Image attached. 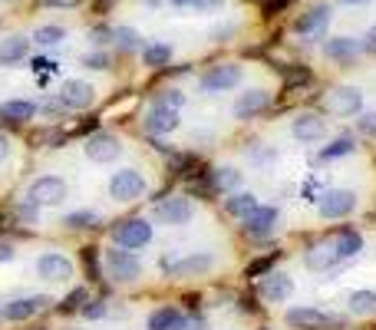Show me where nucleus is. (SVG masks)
<instances>
[{
	"instance_id": "37998d69",
	"label": "nucleus",
	"mask_w": 376,
	"mask_h": 330,
	"mask_svg": "<svg viewBox=\"0 0 376 330\" xmlns=\"http://www.w3.org/2000/svg\"><path fill=\"white\" fill-rule=\"evenodd\" d=\"M360 132H366V136L376 139V112H366L363 119H360Z\"/></svg>"
},
{
	"instance_id": "0eeeda50",
	"label": "nucleus",
	"mask_w": 376,
	"mask_h": 330,
	"mask_svg": "<svg viewBox=\"0 0 376 330\" xmlns=\"http://www.w3.org/2000/svg\"><path fill=\"white\" fill-rule=\"evenodd\" d=\"M83 152H86V159H93V162L106 165V162H116L119 155H122V143H119V136H112V132H93L86 139V145H83Z\"/></svg>"
},
{
	"instance_id": "49530a36",
	"label": "nucleus",
	"mask_w": 376,
	"mask_h": 330,
	"mask_svg": "<svg viewBox=\"0 0 376 330\" xmlns=\"http://www.w3.org/2000/svg\"><path fill=\"white\" fill-rule=\"evenodd\" d=\"M363 40H366V50H370V53H376V27H370V30H366V37H363Z\"/></svg>"
},
{
	"instance_id": "393cba45",
	"label": "nucleus",
	"mask_w": 376,
	"mask_h": 330,
	"mask_svg": "<svg viewBox=\"0 0 376 330\" xmlns=\"http://www.w3.org/2000/svg\"><path fill=\"white\" fill-rule=\"evenodd\" d=\"M142 63L152 66V70H162V66L172 63V46L155 40V44H145L142 46Z\"/></svg>"
},
{
	"instance_id": "473e14b6",
	"label": "nucleus",
	"mask_w": 376,
	"mask_h": 330,
	"mask_svg": "<svg viewBox=\"0 0 376 330\" xmlns=\"http://www.w3.org/2000/svg\"><path fill=\"white\" fill-rule=\"evenodd\" d=\"M112 40H116V46L122 50V53L139 50V33L132 30V27H119V30H112Z\"/></svg>"
},
{
	"instance_id": "c85d7f7f",
	"label": "nucleus",
	"mask_w": 376,
	"mask_h": 330,
	"mask_svg": "<svg viewBox=\"0 0 376 330\" xmlns=\"http://www.w3.org/2000/svg\"><path fill=\"white\" fill-rule=\"evenodd\" d=\"M179 317H182V314H179V308H172V304H169V308L152 310L149 314V330H172Z\"/></svg>"
},
{
	"instance_id": "5701e85b",
	"label": "nucleus",
	"mask_w": 376,
	"mask_h": 330,
	"mask_svg": "<svg viewBox=\"0 0 376 330\" xmlns=\"http://www.w3.org/2000/svg\"><path fill=\"white\" fill-rule=\"evenodd\" d=\"M337 261H340V254H337V248H333L330 242L313 244L311 251H307V258H304V264H307L311 271H330Z\"/></svg>"
},
{
	"instance_id": "bb28decb",
	"label": "nucleus",
	"mask_w": 376,
	"mask_h": 330,
	"mask_svg": "<svg viewBox=\"0 0 376 330\" xmlns=\"http://www.w3.org/2000/svg\"><path fill=\"white\" fill-rule=\"evenodd\" d=\"M258 205H261V202H258V195H254V192H238V195H231L225 202V211L231 215V218H245L247 211H254Z\"/></svg>"
},
{
	"instance_id": "72a5a7b5",
	"label": "nucleus",
	"mask_w": 376,
	"mask_h": 330,
	"mask_svg": "<svg viewBox=\"0 0 376 330\" xmlns=\"http://www.w3.org/2000/svg\"><path fill=\"white\" fill-rule=\"evenodd\" d=\"M212 178H215L218 192H225V188H235L238 182H241V172H238V169H231V165H225V169H215V172H212Z\"/></svg>"
},
{
	"instance_id": "dca6fc26",
	"label": "nucleus",
	"mask_w": 376,
	"mask_h": 330,
	"mask_svg": "<svg viewBox=\"0 0 376 330\" xmlns=\"http://www.w3.org/2000/svg\"><path fill=\"white\" fill-rule=\"evenodd\" d=\"M327 20H330V7H327V4H317V7H311L307 13H301V17L294 20V33H301V37H320Z\"/></svg>"
},
{
	"instance_id": "2f4dec72",
	"label": "nucleus",
	"mask_w": 376,
	"mask_h": 330,
	"mask_svg": "<svg viewBox=\"0 0 376 330\" xmlns=\"http://www.w3.org/2000/svg\"><path fill=\"white\" fill-rule=\"evenodd\" d=\"M354 149H356V145H354V139H346V136H344V139H333L330 145H323V149H320V159H323V162H330V159H340V155H350V152H354Z\"/></svg>"
},
{
	"instance_id": "6ab92c4d",
	"label": "nucleus",
	"mask_w": 376,
	"mask_h": 330,
	"mask_svg": "<svg viewBox=\"0 0 376 330\" xmlns=\"http://www.w3.org/2000/svg\"><path fill=\"white\" fill-rule=\"evenodd\" d=\"M27 53H30V40H27V37H20V33L4 37V40H0V70L27 60Z\"/></svg>"
},
{
	"instance_id": "9d476101",
	"label": "nucleus",
	"mask_w": 376,
	"mask_h": 330,
	"mask_svg": "<svg viewBox=\"0 0 376 330\" xmlns=\"http://www.w3.org/2000/svg\"><path fill=\"white\" fill-rule=\"evenodd\" d=\"M60 103L66 110H86L96 103V89L86 79H66L63 89H60Z\"/></svg>"
},
{
	"instance_id": "9b49d317",
	"label": "nucleus",
	"mask_w": 376,
	"mask_h": 330,
	"mask_svg": "<svg viewBox=\"0 0 376 330\" xmlns=\"http://www.w3.org/2000/svg\"><path fill=\"white\" fill-rule=\"evenodd\" d=\"M192 215H195V205L182 195H172V198H165V202L155 205V218H162L165 225H188Z\"/></svg>"
},
{
	"instance_id": "f704fd0d",
	"label": "nucleus",
	"mask_w": 376,
	"mask_h": 330,
	"mask_svg": "<svg viewBox=\"0 0 376 330\" xmlns=\"http://www.w3.org/2000/svg\"><path fill=\"white\" fill-rule=\"evenodd\" d=\"M284 83H287V89L304 86V83H311V70H304V66H287V70H284Z\"/></svg>"
},
{
	"instance_id": "423d86ee",
	"label": "nucleus",
	"mask_w": 376,
	"mask_h": 330,
	"mask_svg": "<svg viewBox=\"0 0 376 330\" xmlns=\"http://www.w3.org/2000/svg\"><path fill=\"white\" fill-rule=\"evenodd\" d=\"M27 198L33 205H60L66 198V182L60 176H40L33 178L30 188H27Z\"/></svg>"
},
{
	"instance_id": "a19ab883",
	"label": "nucleus",
	"mask_w": 376,
	"mask_h": 330,
	"mask_svg": "<svg viewBox=\"0 0 376 330\" xmlns=\"http://www.w3.org/2000/svg\"><path fill=\"white\" fill-rule=\"evenodd\" d=\"M103 314H106V304H103V301H93V304L83 308V317H89V320H99Z\"/></svg>"
},
{
	"instance_id": "c756f323",
	"label": "nucleus",
	"mask_w": 376,
	"mask_h": 330,
	"mask_svg": "<svg viewBox=\"0 0 376 330\" xmlns=\"http://www.w3.org/2000/svg\"><path fill=\"white\" fill-rule=\"evenodd\" d=\"M33 40L40 46H56L60 40H66V30L56 27V23H46V27H37V30H33Z\"/></svg>"
},
{
	"instance_id": "ddd939ff",
	"label": "nucleus",
	"mask_w": 376,
	"mask_h": 330,
	"mask_svg": "<svg viewBox=\"0 0 376 330\" xmlns=\"http://www.w3.org/2000/svg\"><path fill=\"white\" fill-rule=\"evenodd\" d=\"M37 275L46 277V281H70L73 277V261L66 258V254H40L37 258Z\"/></svg>"
},
{
	"instance_id": "c9c22d12",
	"label": "nucleus",
	"mask_w": 376,
	"mask_h": 330,
	"mask_svg": "<svg viewBox=\"0 0 376 330\" xmlns=\"http://www.w3.org/2000/svg\"><path fill=\"white\" fill-rule=\"evenodd\" d=\"M159 103L172 106V110H182V106H185V93H182V89H165V93L159 96Z\"/></svg>"
},
{
	"instance_id": "20e7f679",
	"label": "nucleus",
	"mask_w": 376,
	"mask_h": 330,
	"mask_svg": "<svg viewBox=\"0 0 376 330\" xmlns=\"http://www.w3.org/2000/svg\"><path fill=\"white\" fill-rule=\"evenodd\" d=\"M112 242H116L119 248H129V251L145 248V244L152 242V225L145 218L122 221V225H116V228H112Z\"/></svg>"
},
{
	"instance_id": "c03bdc74",
	"label": "nucleus",
	"mask_w": 376,
	"mask_h": 330,
	"mask_svg": "<svg viewBox=\"0 0 376 330\" xmlns=\"http://www.w3.org/2000/svg\"><path fill=\"white\" fill-rule=\"evenodd\" d=\"M225 0H192L188 7H198V11H215V7H221Z\"/></svg>"
},
{
	"instance_id": "cd10ccee",
	"label": "nucleus",
	"mask_w": 376,
	"mask_h": 330,
	"mask_svg": "<svg viewBox=\"0 0 376 330\" xmlns=\"http://www.w3.org/2000/svg\"><path fill=\"white\" fill-rule=\"evenodd\" d=\"M346 304H350V314L370 317V314H376V291H354Z\"/></svg>"
},
{
	"instance_id": "58836bf2",
	"label": "nucleus",
	"mask_w": 376,
	"mask_h": 330,
	"mask_svg": "<svg viewBox=\"0 0 376 330\" xmlns=\"http://www.w3.org/2000/svg\"><path fill=\"white\" fill-rule=\"evenodd\" d=\"M172 330H208V327H205L202 317H179Z\"/></svg>"
},
{
	"instance_id": "b1692460",
	"label": "nucleus",
	"mask_w": 376,
	"mask_h": 330,
	"mask_svg": "<svg viewBox=\"0 0 376 330\" xmlns=\"http://www.w3.org/2000/svg\"><path fill=\"white\" fill-rule=\"evenodd\" d=\"M323 53L330 56V60H340V63H350L356 53H360V46H356L354 37H330L327 44H323Z\"/></svg>"
},
{
	"instance_id": "f257e3e1",
	"label": "nucleus",
	"mask_w": 376,
	"mask_h": 330,
	"mask_svg": "<svg viewBox=\"0 0 376 330\" xmlns=\"http://www.w3.org/2000/svg\"><path fill=\"white\" fill-rule=\"evenodd\" d=\"M106 271L112 281H119V284H132V281H139L142 264L129 248H122V251L112 248V251H106Z\"/></svg>"
},
{
	"instance_id": "f8f14e48",
	"label": "nucleus",
	"mask_w": 376,
	"mask_h": 330,
	"mask_svg": "<svg viewBox=\"0 0 376 330\" xmlns=\"http://www.w3.org/2000/svg\"><path fill=\"white\" fill-rule=\"evenodd\" d=\"M215 268V254H188L182 261H165V271L172 277H198Z\"/></svg>"
},
{
	"instance_id": "79ce46f5",
	"label": "nucleus",
	"mask_w": 376,
	"mask_h": 330,
	"mask_svg": "<svg viewBox=\"0 0 376 330\" xmlns=\"http://www.w3.org/2000/svg\"><path fill=\"white\" fill-rule=\"evenodd\" d=\"M30 70H33V73H40V70H44V73H56V63H53V60H44V56H37V60L30 63Z\"/></svg>"
},
{
	"instance_id": "09e8293b",
	"label": "nucleus",
	"mask_w": 376,
	"mask_h": 330,
	"mask_svg": "<svg viewBox=\"0 0 376 330\" xmlns=\"http://www.w3.org/2000/svg\"><path fill=\"white\" fill-rule=\"evenodd\" d=\"M40 4H46V7H66V4H73V0H40Z\"/></svg>"
},
{
	"instance_id": "412c9836",
	"label": "nucleus",
	"mask_w": 376,
	"mask_h": 330,
	"mask_svg": "<svg viewBox=\"0 0 376 330\" xmlns=\"http://www.w3.org/2000/svg\"><path fill=\"white\" fill-rule=\"evenodd\" d=\"M50 304V297H17L4 308V317L7 320H30L37 310H44Z\"/></svg>"
},
{
	"instance_id": "f3484780",
	"label": "nucleus",
	"mask_w": 376,
	"mask_h": 330,
	"mask_svg": "<svg viewBox=\"0 0 376 330\" xmlns=\"http://www.w3.org/2000/svg\"><path fill=\"white\" fill-rule=\"evenodd\" d=\"M290 132H294V139H297V143H320L323 136H327V126H323L320 116H313V112H301V116L294 119V126H290Z\"/></svg>"
},
{
	"instance_id": "7ed1b4c3",
	"label": "nucleus",
	"mask_w": 376,
	"mask_h": 330,
	"mask_svg": "<svg viewBox=\"0 0 376 330\" xmlns=\"http://www.w3.org/2000/svg\"><path fill=\"white\" fill-rule=\"evenodd\" d=\"M109 195L116 202H136L145 195V178L136 169H119L116 176L109 178Z\"/></svg>"
},
{
	"instance_id": "a211bd4d",
	"label": "nucleus",
	"mask_w": 376,
	"mask_h": 330,
	"mask_svg": "<svg viewBox=\"0 0 376 330\" xmlns=\"http://www.w3.org/2000/svg\"><path fill=\"white\" fill-rule=\"evenodd\" d=\"M268 103H271V96L264 93V89H247V93H241V96H238L235 116H238V119H254L258 112L268 110Z\"/></svg>"
},
{
	"instance_id": "a878e982",
	"label": "nucleus",
	"mask_w": 376,
	"mask_h": 330,
	"mask_svg": "<svg viewBox=\"0 0 376 330\" xmlns=\"http://www.w3.org/2000/svg\"><path fill=\"white\" fill-rule=\"evenodd\" d=\"M333 248H337V254H340V261H344V258H356V254L363 251V238H360V231L344 228L340 235H337Z\"/></svg>"
},
{
	"instance_id": "e433bc0d",
	"label": "nucleus",
	"mask_w": 376,
	"mask_h": 330,
	"mask_svg": "<svg viewBox=\"0 0 376 330\" xmlns=\"http://www.w3.org/2000/svg\"><path fill=\"white\" fill-rule=\"evenodd\" d=\"M83 66H86V70H109V56L106 53H86L83 56Z\"/></svg>"
},
{
	"instance_id": "aec40b11",
	"label": "nucleus",
	"mask_w": 376,
	"mask_h": 330,
	"mask_svg": "<svg viewBox=\"0 0 376 330\" xmlns=\"http://www.w3.org/2000/svg\"><path fill=\"white\" fill-rule=\"evenodd\" d=\"M294 294V281L287 275H264L261 277V297L271 301V304H280Z\"/></svg>"
},
{
	"instance_id": "4468645a",
	"label": "nucleus",
	"mask_w": 376,
	"mask_h": 330,
	"mask_svg": "<svg viewBox=\"0 0 376 330\" xmlns=\"http://www.w3.org/2000/svg\"><path fill=\"white\" fill-rule=\"evenodd\" d=\"M179 110H172V106H165V103H155V106H149L145 110V129L155 132V136H165V132H175L179 129Z\"/></svg>"
},
{
	"instance_id": "603ef678",
	"label": "nucleus",
	"mask_w": 376,
	"mask_h": 330,
	"mask_svg": "<svg viewBox=\"0 0 376 330\" xmlns=\"http://www.w3.org/2000/svg\"><path fill=\"white\" fill-rule=\"evenodd\" d=\"M264 330H268V327H264Z\"/></svg>"
},
{
	"instance_id": "a18cd8bd",
	"label": "nucleus",
	"mask_w": 376,
	"mask_h": 330,
	"mask_svg": "<svg viewBox=\"0 0 376 330\" xmlns=\"http://www.w3.org/2000/svg\"><path fill=\"white\" fill-rule=\"evenodd\" d=\"M13 244L11 242H0V264H7V261H13Z\"/></svg>"
},
{
	"instance_id": "f03ea898",
	"label": "nucleus",
	"mask_w": 376,
	"mask_h": 330,
	"mask_svg": "<svg viewBox=\"0 0 376 330\" xmlns=\"http://www.w3.org/2000/svg\"><path fill=\"white\" fill-rule=\"evenodd\" d=\"M284 320H287L290 327H297V330L344 327V320H340V317H333V314H323V310H317V308H290L287 314H284Z\"/></svg>"
},
{
	"instance_id": "8fccbe9b",
	"label": "nucleus",
	"mask_w": 376,
	"mask_h": 330,
	"mask_svg": "<svg viewBox=\"0 0 376 330\" xmlns=\"http://www.w3.org/2000/svg\"><path fill=\"white\" fill-rule=\"evenodd\" d=\"M169 4H172V7H188L192 0H169Z\"/></svg>"
},
{
	"instance_id": "6e6552de",
	"label": "nucleus",
	"mask_w": 376,
	"mask_h": 330,
	"mask_svg": "<svg viewBox=\"0 0 376 330\" xmlns=\"http://www.w3.org/2000/svg\"><path fill=\"white\" fill-rule=\"evenodd\" d=\"M320 218H346L356 209V192L350 188H330L320 195Z\"/></svg>"
},
{
	"instance_id": "4c0bfd02",
	"label": "nucleus",
	"mask_w": 376,
	"mask_h": 330,
	"mask_svg": "<svg viewBox=\"0 0 376 330\" xmlns=\"http://www.w3.org/2000/svg\"><path fill=\"white\" fill-rule=\"evenodd\" d=\"M83 301H86V291H83V287H76L73 294H70L63 304H60V310H76L79 304H83Z\"/></svg>"
},
{
	"instance_id": "de8ad7c7",
	"label": "nucleus",
	"mask_w": 376,
	"mask_h": 330,
	"mask_svg": "<svg viewBox=\"0 0 376 330\" xmlns=\"http://www.w3.org/2000/svg\"><path fill=\"white\" fill-rule=\"evenodd\" d=\"M7 155H11V139H7V136L0 132V162H4Z\"/></svg>"
},
{
	"instance_id": "3c124183",
	"label": "nucleus",
	"mask_w": 376,
	"mask_h": 330,
	"mask_svg": "<svg viewBox=\"0 0 376 330\" xmlns=\"http://www.w3.org/2000/svg\"><path fill=\"white\" fill-rule=\"evenodd\" d=\"M344 4H366V0H344Z\"/></svg>"
},
{
	"instance_id": "39448f33",
	"label": "nucleus",
	"mask_w": 376,
	"mask_h": 330,
	"mask_svg": "<svg viewBox=\"0 0 376 330\" xmlns=\"http://www.w3.org/2000/svg\"><path fill=\"white\" fill-rule=\"evenodd\" d=\"M241 66L238 63H218L212 66V70H205V77H202V89L205 93H228V89H235L238 83H241Z\"/></svg>"
},
{
	"instance_id": "ea45409f",
	"label": "nucleus",
	"mask_w": 376,
	"mask_h": 330,
	"mask_svg": "<svg viewBox=\"0 0 376 330\" xmlns=\"http://www.w3.org/2000/svg\"><path fill=\"white\" fill-rule=\"evenodd\" d=\"M271 264H274V254L271 258H261V261H254V264H247V277H258V275H264Z\"/></svg>"
},
{
	"instance_id": "1a4fd4ad",
	"label": "nucleus",
	"mask_w": 376,
	"mask_h": 330,
	"mask_svg": "<svg viewBox=\"0 0 376 330\" xmlns=\"http://www.w3.org/2000/svg\"><path fill=\"white\" fill-rule=\"evenodd\" d=\"M327 110L333 116H356V112L363 110V93L356 86H337L330 89V96H327Z\"/></svg>"
},
{
	"instance_id": "4be33fe9",
	"label": "nucleus",
	"mask_w": 376,
	"mask_h": 330,
	"mask_svg": "<svg viewBox=\"0 0 376 330\" xmlns=\"http://www.w3.org/2000/svg\"><path fill=\"white\" fill-rule=\"evenodd\" d=\"M37 106L27 103V99H7V103H0V122H7V126H20V122H30Z\"/></svg>"
},
{
	"instance_id": "2eb2a0df",
	"label": "nucleus",
	"mask_w": 376,
	"mask_h": 330,
	"mask_svg": "<svg viewBox=\"0 0 376 330\" xmlns=\"http://www.w3.org/2000/svg\"><path fill=\"white\" fill-rule=\"evenodd\" d=\"M278 225V209L274 205H258L254 211H247L245 215V231L251 238H264L271 235V228Z\"/></svg>"
},
{
	"instance_id": "7c9ffc66",
	"label": "nucleus",
	"mask_w": 376,
	"mask_h": 330,
	"mask_svg": "<svg viewBox=\"0 0 376 330\" xmlns=\"http://www.w3.org/2000/svg\"><path fill=\"white\" fill-rule=\"evenodd\" d=\"M63 225L73 231H86V228H96L99 225V215L96 211H70L63 218Z\"/></svg>"
}]
</instances>
